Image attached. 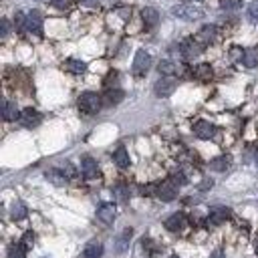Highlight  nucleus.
<instances>
[{
    "label": "nucleus",
    "instance_id": "obj_35",
    "mask_svg": "<svg viewBox=\"0 0 258 258\" xmlns=\"http://www.w3.org/2000/svg\"><path fill=\"white\" fill-rule=\"evenodd\" d=\"M248 16H250V20H258V2H252L248 6Z\"/></svg>",
    "mask_w": 258,
    "mask_h": 258
},
{
    "label": "nucleus",
    "instance_id": "obj_36",
    "mask_svg": "<svg viewBox=\"0 0 258 258\" xmlns=\"http://www.w3.org/2000/svg\"><path fill=\"white\" fill-rule=\"evenodd\" d=\"M2 28H0V36H8V32H10V22L6 20V18H2Z\"/></svg>",
    "mask_w": 258,
    "mask_h": 258
},
{
    "label": "nucleus",
    "instance_id": "obj_29",
    "mask_svg": "<svg viewBox=\"0 0 258 258\" xmlns=\"http://www.w3.org/2000/svg\"><path fill=\"white\" fill-rule=\"evenodd\" d=\"M14 26H16L18 32H24V30H26V14L16 12V16H14Z\"/></svg>",
    "mask_w": 258,
    "mask_h": 258
},
{
    "label": "nucleus",
    "instance_id": "obj_24",
    "mask_svg": "<svg viewBox=\"0 0 258 258\" xmlns=\"http://www.w3.org/2000/svg\"><path fill=\"white\" fill-rule=\"evenodd\" d=\"M65 69H67V71H71V73H75V75H81V73H85V71H87V65H85L83 61L69 59V61H65Z\"/></svg>",
    "mask_w": 258,
    "mask_h": 258
},
{
    "label": "nucleus",
    "instance_id": "obj_10",
    "mask_svg": "<svg viewBox=\"0 0 258 258\" xmlns=\"http://www.w3.org/2000/svg\"><path fill=\"white\" fill-rule=\"evenodd\" d=\"M97 218L103 224H113V220H115V206L113 204H101L97 208Z\"/></svg>",
    "mask_w": 258,
    "mask_h": 258
},
{
    "label": "nucleus",
    "instance_id": "obj_13",
    "mask_svg": "<svg viewBox=\"0 0 258 258\" xmlns=\"http://www.w3.org/2000/svg\"><path fill=\"white\" fill-rule=\"evenodd\" d=\"M166 228H168L170 232H182V230L186 228V216H184L182 212L172 214V216L166 220Z\"/></svg>",
    "mask_w": 258,
    "mask_h": 258
},
{
    "label": "nucleus",
    "instance_id": "obj_32",
    "mask_svg": "<svg viewBox=\"0 0 258 258\" xmlns=\"http://www.w3.org/2000/svg\"><path fill=\"white\" fill-rule=\"evenodd\" d=\"M73 4V0H53V6L57 10H69Z\"/></svg>",
    "mask_w": 258,
    "mask_h": 258
},
{
    "label": "nucleus",
    "instance_id": "obj_4",
    "mask_svg": "<svg viewBox=\"0 0 258 258\" xmlns=\"http://www.w3.org/2000/svg\"><path fill=\"white\" fill-rule=\"evenodd\" d=\"M151 67V55L147 53V50H137L135 53V59H133V73L135 75H145Z\"/></svg>",
    "mask_w": 258,
    "mask_h": 258
},
{
    "label": "nucleus",
    "instance_id": "obj_6",
    "mask_svg": "<svg viewBox=\"0 0 258 258\" xmlns=\"http://www.w3.org/2000/svg\"><path fill=\"white\" fill-rule=\"evenodd\" d=\"M26 30L30 34H36V36L42 34V16L38 10H30L26 14Z\"/></svg>",
    "mask_w": 258,
    "mask_h": 258
},
{
    "label": "nucleus",
    "instance_id": "obj_41",
    "mask_svg": "<svg viewBox=\"0 0 258 258\" xmlns=\"http://www.w3.org/2000/svg\"><path fill=\"white\" fill-rule=\"evenodd\" d=\"M254 252L258 254V238H256V242H254Z\"/></svg>",
    "mask_w": 258,
    "mask_h": 258
},
{
    "label": "nucleus",
    "instance_id": "obj_1",
    "mask_svg": "<svg viewBox=\"0 0 258 258\" xmlns=\"http://www.w3.org/2000/svg\"><path fill=\"white\" fill-rule=\"evenodd\" d=\"M101 105H103V99L93 91H87L79 97V109L87 115H95L101 109Z\"/></svg>",
    "mask_w": 258,
    "mask_h": 258
},
{
    "label": "nucleus",
    "instance_id": "obj_16",
    "mask_svg": "<svg viewBox=\"0 0 258 258\" xmlns=\"http://www.w3.org/2000/svg\"><path fill=\"white\" fill-rule=\"evenodd\" d=\"M131 236H133V230H131V228H125V230L117 236V240H115V252H117V254H121V252H125V250H127Z\"/></svg>",
    "mask_w": 258,
    "mask_h": 258
},
{
    "label": "nucleus",
    "instance_id": "obj_22",
    "mask_svg": "<svg viewBox=\"0 0 258 258\" xmlns=\"http://www.w3.org/2000/svg\"><path fill=\"white\" fill-rule=\"evenodd\" d=\"M113 162H115L121 170L129 168V153H127L125 147H117V149H115V153H113Z\"/></svg>",
    "mask_w": 258,
    "mask_h": 258
},
{
    "label": "nucleus",
    "instance_id": "obj_2",
    "mask_svg": "<svg viewBox=\"0 0 258 258\" xmlns=\"http://www.w3.org/2000/svg\"><path fill=\"white\" fill-rule=\"evenodd\" d=\"M172 14L182 18V20H196V18L204 16V12L194 4H178V6L172 8Z\"/></svg>",
    "mask_w": 258,
    "mask_h": 258
},
{
    "label": "nucleus",
    "instance_id": "obj_27",
    "mask_svg": "<svg viewBox=\"0 0 258 258\" xmlns=\"http://www.w3.org/2000/svg\"><path fill=\"white\" fill-rule=\"evenodd\" d=\"M220 8L226 12H234L242 8V0H220Z\"/></svg>",
    "mask_w": 258,
    "mask_h": 258
},
{
    "label": "nucleus",
    "instance_id": "obj_31",
    "mask_svg": "<svg viewBox=\"0 0 258 258\" xmlns=\"http://www.w3.org/2000/svg\"><path fill=\"white\" fill-rule=\"evenodd\" d=\"M113 192H115V196H117L121 202H125V200L129 198V188H127V186H123V184L115 186V190H113Z\"/></svg>",
    "mask_w": 258,
    "mask_h": 258
},
{
    "label": "nucleus",
    "instance_id": "obj_40",
    "mask_svg": "<svg viewBox=\"0 0 258 258\" xmlns=\"http://www.w3.org/2000/svg\"><path fill=\"white\" fill-rule=\"evenodd\" d=\"M212 258H222V250L218 248V250H214V254H212Z\"/></svg>",
    "mask_w": 258,
    "mask_h": 258
},
{
    "label": "nucleus",
    "instance_id": "obj_43",
    "mask_svg": "<svg viewBox=\"0 0 258 258\" xmlns=\"http://www.w3.org/2000/svg\"><path fill=\"white\" fill-rule=\"evenodd\" d=\"M256 164H258V158H256Z\"/></svg>",
    "mask_w": 258,
    "mask_h": 258
},
{
    "label": "nucleus",
    "instance_id": "obj_38",
    "mask_svg": "<svg viewBox=\"0 0 258 258\" xmlns=\"http://www.w3.org/2000/svg\"><path fill=\"white\" fill-rule=\"evenodd\" d=\"M83 2L87 6H97V4H103V2H107V0H83Z\"/></svg>",
    "mask_w": 258,
    "mask_h": 258
},
{
    "label": "nucleus",
    "instance_id": "obj_34",
    "mask_svg": "<svg viewBox=\"0 0 258 258\" xmlns=\"http://www.w3.org/2000/svg\"><path fill=\"white\" fill-rule=\"evenodd\" d=\"M172 182H174V184H178V186H186V184H188V178H186L182 172H178V174H174Z\"/></svg>",
    "mask_w": 258,
    "mask_h": 258
},
{
    "label": "nucleus",
    "instance_id": "obj_26",
    "mask_svg": "<svg viewBox=\"0 0 258 258\" xmlns=\"http://www.w3.org/2000/svg\"><path fill=\"white\" fill-rule=\"evenodd\" d=\"M26 214H28V210H26V206L22 204V202H16L14 206H12V210H10V216H12V220H24L26 218Z\"/></svg>",
    "mask_w": 258,
    "mask_h": 258
},
{
    "label": "nucleus",
    "instance_id": "obj_3",
    "mask_svg": "<svg viewBox=\"0 0 258 258\" xmlns=\"http://www.w3.org/2000/svg\"><path fill=\"white\" fill-rule=\"evenodd\" d=\"M180 53H182V57H184L186 61H192L194 57H198V55L202 53V44H200V40H196V38H184V40L180 42Z\"/></svg>",
    "mask_w": 258,
    "mask_h": 258
},
{
    "label": "nucleus",
    "instance_id": "obj_5",
    "mask_svg": "<svg viewBox=\"0 0 258 258\" xmlns=\"http://www.w3.org/2000/svg\"><path fill=\"white\" fill-rule=\"evenodd\" d=\"M156 196L162 200V202H174L178 198V184L174 182H162L156 190Z\"/></svg>",
    "mask_w": 258,
    "mask_h": 258
},
{
    "label": "nucleus",
    "instance_id": "obj_7",
    "mask_svg": "<svg viewBox=\"0 0 258 258\" xmlns=\"http://www.w3.org/2000/svg\"><path fill=\"white\" fill-rule=\"evenodd\" d=\"M176 81L172 79V77H162L158 83H156V87H153V91H156V95L158 97H170L174 91H176Z\"/></svg>",
    "mask_w": 258,
    "mask_h": 258
},
{
    "label": "nucleus",
    "instance_id": "obj_39",
    "mask_svg": "<svg viewBox=\"0 0 258 258\" xmlns=\"http://www.w3.org/2000/svg\"><path fill=\"white\" fill-rule=\"evenodd\" d=\"M214 184H212V180H204V184L200 186V190H208V188H212Z\"/></svg>",
    "mask_w": 258,
    "mask_h": 258
},
{
    "label": "nucleus",
    "instance_id": "obj_23",
    "mask_svg": "<svg viewBox=\"0 0 258 258\" xmlns=\"http://www.w3.org/2000/svg\"><path fill=\"white\" fill-rule=\"evenodd\" d=\"M230 164H232L230 156H220V158H216V160L210 162V170H214V172H226L230 168Z\"/></svg>",
    "mask_w": 258,
    "mask_h": 258
},
{
    "label": "nucleus",
    "instance_id": "obj_12",
    "mask_svg": "<svg viewBox=\"0 0 258 258\" xmlns=\"http://www.w3.org/2000/svg\"><path fill=\"white\" fill-rule=\"evenodd\" d=\"M81 172H83V176H85L87 180H95V178L99 176V166H97V162H95L93 158H83V162H81Z\"/></svg>",
    "mask_w": 258,
    "mask_h": 258
},
{
    "label": "nucleus",
    "instance_id": "obj_19",
    "mask_svg": "<svg viewBox=\"0 0 258 258\" xmlns=\"http://www.w3.org/2000/svg\"><path fill=\"white\" fill-rule=\"evenodd\" d=\"M242 63L246 69H254L258 67V48L252 46V48H246L244 50V55H242Z\"/></svg>",
    "mask_w": 258,
    "mask_h": 258
},
{
    "label": "nucleus",
    "instance_id": "obj_28",
    "mask_svg": "<svg viewBox=\"0 0 258 258\" xmlns=\"http://www.w3.org/2000/svg\"><path fill=\"white\" fill-rule=\"evenodd\" d=\"M158 71H160V75H164V77H170V75H174L178 69H176V65H174L172 61H160V65H158Z\"/></svg>",
    "mask_w": 258,
    "mask_h": 258
},
{
    "label": "nucleus",
    "instance_id": "obj_21",
    "mask_svg": "<svg viewBox=\"0 0 258 258\" xmlns=\"http://www.w3.org/2000/svg\"><path fill=\"white\" fill-rule=\"evenodd\" d=\"M2 115H4V119H6V121L20 119V113H18V109H16V103H12V101H4V103H2Z\"/></svg>",
    "mask_w": 258,
    "mask_h": 258
},
{
    "label": "nucleus",
    "instance_id": "obj_42",
    "mask_svg": "<svg viewBox=\"0 0 258 258\" xmlns=\"http://www.w3.org/2000/svg\"><path fill=\"white\" fill-rule=\"evenodd\" d=\"M170 258H180V256H176V254H174V256H170Z\"/></svg>",
    "mask_w": 258,
    "mask_h": 258
},
{
    "label": "nucleus",
    "instance_id": "obj_17",
    "mask_svg": "<svg viewBox=\"0 0 258 258\" xmlns=\"http://www.w3.org/2000/svg\"><path fill=\"white\" fill-rule=\"evenodd\" d=\"M101 256H103V244L99 240H91L83 250V258H101Z\"/></svg>",
    "mask_w": 258,
    "mask_h": 258
},
{
    "label": "nucleus",
    "instance_id": "obj_18",
    "mask_svg": "<svg viewBox=\"0 0 258 258\" xmlns=\"http://www.w3.org/2000/svg\"><path fill=\"white\" fill-rule=\"evenodd\" d=\"M44 178H46L50 184H55V186H65L67 180H69L63 170H46V172H44Z\"/></svg>",
    "mask_w": 258,
    "mask_h": 258
},
{
    "label": "nucleus",
    "instance_id": "obj_15",
    "mask_svg": "<svg viewBox=\"0 0 258 258\" xmlns=\"http://www.w3.org/2000/svg\"><path fill=\"white\" fill-rule=\"evenodd\" d=\"M218 36V28L214 24H204L198 32V40L200 42H212L214 38Z\"/></svg>",
    "mask_w": 258,
    "mask_h": 258
},
{
    "label": "nucleus",
    "instance_id": "obj_30",
    "mask_svg": "<svg viewBox=\"0 0 258 258\" xmlns=\"http://www.w3.org/2000/svg\"><path fill=\"white\" fill-rule=\"evenodd\" d=\"M24 250H26V248H24L22 244H18V246L14 244V246L8 248V258H24Z\"/></svg>",
    "mask_w": 258,
    "mask_h": 258
},
{
    "label": "nucleus",
    "instance_id": "obj_9",
    "mask_svg": "<svg viewBox=\"0 0 258 258\" xmlns=\"http://www.w3.org/2000/svg\"><path fill=\"white\" fill-rule=\"evenodd\" d=\"M194 133H196V137H200V139H212V137L216 135V127H214L210 121H196Z\"/></svg>",
    "mask_w": 258,
    "mask_h": 258
},
{
    "label": "nucleus",
    "instance_id": "obj_25",
    "mask_svg": "<svg viewBox=\"0 0 258 258\" xmlns=\"http://www.w3.org/2000/svg\"><path fill=\"white\" fill-rule=\"evenodd\" d=\"M194 77L196 79H200V81H208L210 77H212V67L210 65H198L196 69H194Z\"/></svg>",
    "mask_w": 258,
    "mask_h": 258
},
{
    "label": "nucleus",
    "instance_id": "obj_33",
    "mask_svg": "<svg viewBox=\"0 0 258 258\" xmlns=\"http://www.w3.org/2000/svg\"><path fill=\"white\" fill-rule=\"evenodd\" d=\"M22 246L24 248H32V244H34V234L32 232H24V236H22Z\"/></svg>",
    "mask_w": 258,
    "mask_h": 258
},
{
    "label": "nucleus",
    "instance_id": "obj_37",
    "mask_svg": "<svg viewBox=\"0 0 258 258\" xmlns=\"http://www.w3.org/2000/svg\"><path fill=\"white\" fill-rule=\"evenodd\" d=\"M63 172H65L67 178H75V168H73L71 164H65V166H63Z\"/></svg>",
    "mask_w": 258,
    "mask_h": 258
},
{
    "label": "nucleus",
    "instance_id": "obj_20",
    "mask_svg": "<svg viewBox=\"0 0 258 258\" xmlns=\"http://www.w3.org/2000/svg\"><path fill=\"white\" fill-rule=\"evenodd\" d=\"M123 97H125V93L121 89H107V93L103 95V101H105V105H119Z\"/></svg>",
    "mask_w": 258,
    "mask_h": 258
},
{
    "label": "nucleus",
    "instance_id": "obj_11",
    "mask_svg": "<svg viewBox=\"0 0 258 258\" xmlns=\"http://www.w3.org/2000/svg\"><path fill=\"white\" fill-rule=\"evenodd\" d=\"M40 121H42L40 113H38L36 109H32V107H28V109H24V111L20 113V123H22L24 127H36Z\"/></svg>",
    "mask_w": 258,
    "mask_h": 258
},
{
    "label": "nucleus",
    "instance_id": "obj_8",
    "mask_svg": "<svg viewBox=\"0 0 258 258\" xmlns=\"http://www.w3.org/2000/svg\"><path fill=\"white\" fill-rule=\"evenodd\" d=\"M230 208H224V206H220V208H214V210H210V216H208V220H206V224L208 226H220L222 222H226L228 218H230Z\"/></svg>",
    "mask_w": 258,
    "mask_h": 258
},
{
    "label": "nucleus",
    "instance_id": "obj_14",
    "mask_svg": "<svg viewBox=\"0 0 258 258\" xmlns=\"http://www.w3.org/2000/svg\"><path fill=\"white\" fill-rule=\"evenodd\" d=\"M141 18H143V24H145L147 28H153V26L158 24V20H160V12H158L156 8L147 6V8L141 10Z\"/></svg>",
    "mask_w": 258,
    "mask_h": 258
}]
</instances>
